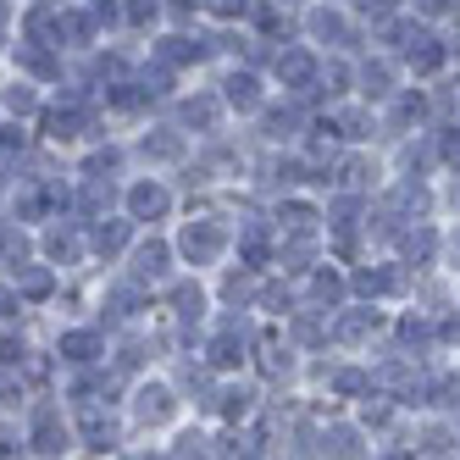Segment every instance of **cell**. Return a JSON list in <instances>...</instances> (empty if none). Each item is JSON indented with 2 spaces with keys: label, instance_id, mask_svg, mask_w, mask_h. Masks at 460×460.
I'll list each match as a JSON object with an SVG mask.
<instances>
[{
  "label": "cell",
  "instance_id": "obj_1",
  "mask_svg": "<svg viewBox=\"0 0 460 460\" xmlns=\"http://www.w3.org/2000/svg\"><path fill=\"white\" fill-rule=\"evenodd\" d=\"M172 234V250H178V267L183 272H200L211 278L217 267L234 261V211L227 200H183V217L167 227Z\"/></svg>",
  "mask_w": 460,
  "mask_h": 460
},
{
  "label": "cell",
  "instance_id": "obj_2",
  "mask_svg": "<svg viewBox=\"0 0 460 460\" xmlns=\"http://www.w3.org/2000/svg\"><path fill=\"white\" fill-rule=\"evenodd\" d=\"M189 416L194 411H189L183 388L172 383L167 367L134 377V383H128V394H122V421H128V433H134V438H172Z\"/></svg>",
  "mask_w": 460,
  "mask_h": 460
},
{
  "label": "cell",
  "instance_id": "obj_3",
  "mask_svg": "<svg viewBox=\"0 0 460 460\" xmlns=\"http://www.w3.org/2000/svg\"><path fill=\"white\" fill-rule=\"evenodd\" d=\"M300 40L316 45L322 56H360V50H372V28L344 0H311L300 12Z\"/></svg>",
  "mask_w": 460,
  "mask_h": 460
},
{
  "label": "cell",
  "instance_id": "obj_4",
  "mask_svg": "<svg viewBox=\"0 0 460 460\" xmlns=\"http://www.w3.org/2000/svg\"><path fill=\"white\" fill-rule=\"evenodd\" d=\"M22 438H28V460H78L73 411L61 394H34L22 405Z\"/></svg>",
  "mask_w": 460,
  "mask_h": 460
},
{
  "label": "cell",
  "instance_id": "obj_5",
  "mask_svg": "<svg viewBox=\"0 0 460 460\" xmlns=\"http://www.w3.org/2000/svg\"><path fill=\"white\" fill-rule=\"evenodd\" d=\"M128 155H134V172H161V178H178L189 167L194 155V139L183 134V128L161 111L150 122H139L134 134H128Z\"/></svg>",
  "mask_w": 460,
  "mask_h": 460
},
{
  "label": "cell",
  "instance_id": "obj_6",
  "mask_svg": "<svg viewBox=\"0 0 460 460\" xmlns=\"http://www.w3.org/2000/svg\"><path fill=\"white\" fill-rule=\"evenodd\" d=\"M89 316L101 322L106 333L145 327V322H155V294L139 288L134 278H122V272H101V283H94V294H89Z\"/></svg>",
  "mask_w": 460,
  "mask_h": 460
},
{
  "label": "cell",
  "instance_id": "obj_7",
  "mask_svg": "<svg viewBox=\"0 0 460 460\" xmlns=\"http://www.w3.org/2000/svg\"><path fill=\"white\" fill-rule=\"evenodd\" d=\"M122 217L150 234V227H172L183 217V189L178 178H161V172H134L122 178Z\"/></svg>",
  "mask_w": 460,
  "mask_h": 460
},
{
  "label": "cell",
  "instance_id": "obj_8",
  "mask_svg": "<svg viewBox=\"0 0 460 460\" xmlns=\"http://www.w3.org/2000/svg\"><path fill=\"white\" fill-rule=\"evenodd\" d=\"M167 117L183 128L194 145H206V139L227 134V128H239L234 117H227V106H222V94H217L211 78H189V84L172 94V101H167Z\"/></svg>",
  "mask_w": 460,
  "mask_h": 460
},
{
  "label": "cell",
  "instance_id": "obj_9",
  "mask_svg": "<svg viewBox=\"0 0 460 460\" xmlns=\"http://www.w3.org/2000/svg\"><path fill=\"white\" fill-rule=\"evenodd\" d=\"M411 288H416V272L405 267L400 255H388V250H372L367 261H355V267H349V294H355V300H372V305L400 311L411 300Z\"/></svg>",
  "mask_w": 460,
  "mask_h": 460
},
{
  "label": "cell",
  "instance_id": "obj_10",
  "mask_svg": "<svg viewBox=\"0 0 460 460\" xmlns=\"http://www.w3.org/2000/svg\"><path fill=\"white\" fill-rule=\"evenodd\" d=\"M139 61H145V40H134V34H111V40H101V45H94L89 56H78L67 78L89 84L94 94H106L111 84L134 78V73H139Z\"/></svg>",
  "mask_w": 460,
  "mask_h": 460
},
{
  "label": "cell",
  "instance_id": "obj_11",
  "mask_svg": "<svg viewBox=\"0 0 460 460\" xmlns=\"http://www.w3.org/2000/svg\"><path fill=\"white\" fill-rule=\"evenodd\" d=\"M400 67H405L411 84H438L444 73H455V34H449V28H438V22H421L416 17V28H411L405 45H400Z\"/></svg>",
  "mask_w": 460,
  "mask_h": 460
},
{
  "label": "cell",
  "instance_id": "obj_12",
  "mask_svg": "<svg viewBox=\"0 0 460 460\" xmlns=\"http://www.w3.org/2000/svg\"><path fill=\"white\" fill-rule=\"evenodd\" d=\"M311 122L316 111L305 101H288V94H272L267 106H261L255 122H244V134L255 150H300V139L311 134Z\"/></svg>",
  "mask_w": 460,
  "mask_h": 460
},
{
  "label": "cell",
  "instance_id": "obj_13",
  "mask_svg": "<svg viewBox=\"0 0 460 460\" xmlns=\"http://www.w3.org/2000/svg\"><path fill=\"white\" fill-rule=\"evenodd\" d=\"M211 84H217V94H222V106H227V117H234L239 128L244 122H255L261 117V106L272 101V78L261 73V67H244V61H222V67L211 73Z\"/></svg>",
  "mask_w": 460,
  "mask_h": 460
},
{
  "label": "cell",
  "instance_id": "obj_14",
  "mask_svg": "<svg viewBox=\"0 0 460 460\" xmlns=\"http://www.w3.org/2000/svg\"><path fill=\"white\" fill-rule=\"evenodd\" d=\"M322 50L316 45H305V40H294V45H283L278 56H272V67H267V78H272V89L278 94H288V101H305L311 111H316V89H322Z\"/></svg>",
  "mask_w": 460,
  "mask_h": 460
},
{
  "label": "cell",
  "instance_id": "obj_15",
  "mask_svg": "<svg viewBox=\"0 0 460 460\" xmlns=\"http://www.w3.org/2000/svg\"><path fill=\"white\" fill-rule=\"evenodd\" d=\"M106 349H111V333L94 316H61L56 333H50V355L61 360V372L106 367Z\"/></svg>",
  "mask_w": 460,
  "mask_h": 460
},
{
  "label": "cell",
  "instance_id": "obj_16",
  "mask_svg": "<svg viewBox=\"0 0 460 460\" xmlns=\"http://www.w3.org/2000/svg\"><path fill=\"white\" fill-rule=\"evenodd\" d=\"M117 272L134 278V283L150 288V294H161V288H167V283L183 272V267H178V250H172V234H167V227H150V234H139Z\"/></svg>",
  "mask_w": 460,
  "mask_h": 460
},
{
  "label": "cell",
  "instance_id": "obj_17",
  "mask_svg": "<svg viewBox=\"0 0 460 460\" xmlns=\"http://www.w3.org/2000/svg\"><path fill=\"white\" fill-rule=\"evenodd\" d=\"M34 250H40L45 267H56L61 278H84V272H94V267H89V227H84L78 217H56V222H45L40 234H34Z\"/></svg>",
  "mask_w": 460,
  "mask_h": 460
},
{
  "label": "cell",
  "instance_id": "obj_18",
  "mask_svg": "<svg viewBox=\"0 0 460 460\" xmlns=\"http://www.w3.org/2000/svg\"><path fill=\"white\" fill-rule=\"evenodd\" d=\"M388 322H394L388 305L349 300L344 311H333V349H339V355H372V349L388 339Z\"/></svg>",
  "mask_w": 460,
  "mask_h": 460
},
{
  "label": "cell",
  "instance_id": "obj_19",
  "mask_svg": "<svg viewBox=\"0 0 460 460\" xmlns=\"http://www.w3.org/2000/svg\"><path fill=\"white\" fill-rule=\"evenodd\" d=\"M73 411V433H78V455L89 460H111L128 438V421H122V405H67Z\"/></svg>",
  "mask_w": 460,
  "mask_h": 460
},
{
  "label": "cell",
  "instance_id": "obj_20",
  "mask_svg": "<svg viewBox=\"0 0 460 460\" xmlns=\"http://www.w3.org/2000/svg\"><path fill=\"white\" fill-rule=\"evenodd\" d=\"M405 84H411V78H405V67H400V56H388V50H377V45L355 56V101H367L372 111L388 106Z\"/></svg>",
  "mask_w": 460,
  "mask_h": 460
},
{
  "label": "cell",
  "instance_id": "obj_21",
  "mask_svg": "<svg viewBox=\"0 0 460 460\" xmlns=\"http://www.w3.org/2000/svg\"><path fill=\"white\" fill-rule=\"evenodd\" d=\"M316 128L327 139H333L339 150H360V145H377L383 150V134H377V111L367 101H339V106H327L316 111Z\"/></svg>",
  "mask_w": 460,
  "mask_h": 460
},
{
  "label": "cell",
  "instance_id": "obj_22",
  "mask_svg": "<svg viewBox=\"0 0 460 460\" xmlns=\"http://www.w3.org/2000/svg\"><path fill=\"white\" fill-rule=\"evenodd\" d=\"M433 128V111H427V84H405L388 106H377V134H383V150L400 145L411 134H427Z\"/></svg>",
  "mask_w": 460,
  "mask_h": 460
},
{
  "label": "cell",
  "instance_id": "obj_23",
  "mask_svg": "<svg viewBox=\"0 0 460 460\" xmlns=\"http://www.w3.org/2000/svg\"><path fill=\"white\" fill-rule=\"evenodd\" d=\"M6 73L17 78H34L40 89H61L73 73V56H61L56 45H34V40H12L6 50Z\"/></svg>",
  "mask_w": 460,
  "mask_h": 460
},
{
  "label": "cell",
  "instance_id": "obj_24",
  "mask_svg": "<svg viewBox=\"0 0 460 460\" xmlns=\"http://www.w3.org/2000/svg\"><path fill=\"white\" fill-rule=\"evenodd\" d=\"M355 300L349 294V267L344 261H316V267L300 278V305H311V311H322V316H333V311H344Z\"/></svg>",
  "mask_w": 460,
  "mask_h": 460
},
{
  "label": "cell",
  "instance_id": "obj_25",
  "mask_svg": "<svg viewBox=\"0 0 460 460\" xmlns=\"http://www.w3.org/2000/svg\"><path fill=\"white\" fill-rule=\"evenodd\" d=\"M101 106H106V117H111L117 134H134L139 122L161 117V101H155V94L139 84V73H134V78H122V84H111V89L101 94Z\"/></svg>",
  "mask_w": 460,
  "mask_h": 460
},
{
  "label": "cell",
  "instance_id": "obj_26",
  "mask_svg": "<svg viewBox=\"0 0 460 460\" xmlns=\"http://www.w3.org/2000/svg\"><path fill=\"white\" fill-rule=\"evenodd\" d=\"M73 161V178H106V183H122L134 178V155H128V134H111V139H94L84 145Z\"/></svg>",
  "mask_w": 460,
  "mask_h": 460
},
{
  "label": "cell",
  "instance_id": "obj_27",
  "mask_svg": "<svg viewBox=\"0 0 460 460\" xmlns=\"http://www.w3.org/2000/svg\"><path fill=\"white\" fill-rule=\"evenodd\" d=\"M372 449H377L372 433L349 411H333L316 433V460H372Z\"/></svg>",
  "mask_w": 460,
  "mask_h": 460
},
{
  "label": "cell",
  "instance_id": "obj_28",
  "mask_svg": "<svg viewBox=\"0 0 460 460\" xmlns=\"http://www.w3.org/2000/svg\"><path fill=\"white\" fill-rule=\"evenodd\" d=\"M134 239H139V227L128 222L122 211L89 222V267L94 272H117L122 261H128V250H134Z\"/></svg>",
  "mask_w": 460,
  "mask_h": 460
},
{
  "label": "cell",
  "instance_id": "obj_29",
  "mask_svg": "<svg viewBox=\"0 0 460 460\" xmlns=\"http://www.w3.org/2000/svg\"><path fill=\"white\" fill-rule=\"evenodd\" d=\"M0 278H12V288L22 294V305H28V311H56L61 288H67V278H61L56 267H45L40 255H34V261H22V267H12V272H0Z\"/></svg>",
  "mask_w": 460,
  "mask_h": 460
},
{
  "label": "cell",
  "instance_id": "obj_30",
  "mask_svg": "<svg viewBox=\"0 0 460 460\" xmlns=\"http://www.w3.org/2000/svg\"><path fill=\"white\" fill-rule=\"evenodd\" d=\"M50 106V89H40L34 78H17L6 73L0 78V122H17V128H34Z\"/></svg>",
  "mask_w": 460,
  "mask_h": 460
},
{
  "label": "cell",
  "instance_id": "obj_31",
  "mask_svg": "<svg viewBox=\"0 0 460 460\" xmlns=\"http://www.w3.org/2000/svg\"><path fill=\"white\" fill-rule=\"evenodd\" d=\"M56 6H61V0H56ZM101 40H111V34H106V22L94 17V6H61V50H67L73 61L89 56Z\"/></svg>",
  "mask_w": 460,
  "mask_h": 460
},
{
  "label": "cell",
  "instance_id": "obj_32",
  "mask_svg": "<svg viewBox=\"0 0 460 460\" xmlns=\"http://www.w3.org/2000/svg\"><path fill=\"white\" fill-rule=\"evenodd\" d=\"M17 40H34V45H56L61 50V6L56 0H28L17 6ZM67 56V50H61Z\"/></svg>",
  "mask_w": 460,
  "mask_h": 460
},
{
  "label": "cell",
  "instance_id": "obj_33",
  "mask_svg": "<svg viewBox=\"0 0 460 460\" xmlns=\"http://www.w3.org/2000/svg\"><path fill=\"white\" fill-rule=\"evenodd\" d=\"M167 449H172V460H222V433H217L211 421L189 416L178 433L167 438Z\"/></svg>",
  "mask_w": 460,
  "mask_h": 460
},
{
  "label": "cell",
  "instance_id": "obj_34",
  "mask_svg": "<svg viewBox=\"0 0 460 460\" xmlns=\"http://www.w3.org/2000/svg\"><path fill=\"white\" fill-rule=\"evenodd\" d=\"M250 34H255V40H267L272 50H283V45L300 40V12L278 6V0H261L255 17H250Z\"/></svg>",
  "mask_w": 460,
  "mask_h": 460
},
{
  "label": "cell",
  "instance_id": "obj_35",
  "mask_svg": "<svg viewBox=\"0 0 460 460\" xmlns=\"http://www.w3.org/2000/svg\"><path fill=\"white\" fill-rule=\"evenodd\" d=\"M355 101V56H327L322 61V89H316V111Z\"/></svg>",
  "mask_w": 460,
  "mask_h": 460
},
{
  "label": "cell",
  "instance_id": "obj_36",
  "mask_svg": "<svg viewBox=\"0 0 460 460\" xmlns=\"http://www.w3.org/2000/svg\"><path fill=\"white\" fill-rule=\"evenodd\" d=\"M427 111H433V122L460 117V73H444L438 84H427Z\"/></svg>",
  "mask_w": 460,
  "mask_h": 460
},
{
  "label": "cell",
  "instance_id": "obj_37",
  "mask_svg": "<svg viewBox=\"0 0 460 460\" xmlns=\"http://www.w3.org/2000/svg\"><path fill=\"white\" fill-rule=\"evenodd\" d=\"M161 28V0H122V34L150 40Z\"/></svg>",
  "mask_w": 460,
  "mask_h": 460
},
{
  "label": "cell",
  "instance_id": "obj_38",
  "mask_svg": "<svg viewBox=\"0 0 460 460\" xmlns=\"http://www.w3.org/2000/svg\"><path fill=\"white\" fill-rule=\"evenodd\" d=\"M261 0H206V22L211 28H250Z\"/></svg>",
  "mask_w": 460,
  "mask_h": 460
},
{
  "label": "cell",
  "instance_id": "obj_39",
  "mask_svg": "<svg viewBox=\"0 0 460 460\" xmlns=\"http://www.w3.org/2000/svg\"><path fill=\"white\" fill-rule=\"evenodd\" d=\"M427 134H433L438 167H444V172H455V167H460V117H455V122H433ZM444 172H438V178H444Z\"/></svg>",
  "mask_w": 460,
  "mask_h": 460
},
{
  "label": "cell",
  "instance_id": "obj_40",
  "mask_svg": "<svg viewBox=\"0 0 460 460\" xmlns=\"http://www.w3.org/2000/svg\"><path fill=\"white\" fill-rule=\"evenodd\" d=\"M206 0H161V28H200Z\"/></svg>",
  "mask_w": 460,
  "mask_h": 460
},
{
  "label": "cell",
  "instance_id": "obj_41",
  "mask_svg": "<svg viewBox=\"0 0 460 460\" xmlns=\"http://www.w3.org/2000/svg\"><path fill=\"white\" fill-rule=\"evenodd\" d=\"M438 234H444V244H438V267H444L449 278H460V211H455V217H438Z\"/></svg>",
  "mask_w": 460,
  "mask_h": 460
},
{
  "label": "cell",
  "instance_id": "obj_42",
  "mask_svg": "<svg viewBox=\"0 0 460 460\" xmlns=\"http://www.w3.org/2000/svg\"><path fill=\"white\" fill-rule=\"evenodd\" d=\"M22 322H28V305H22V294L12 288V278H0V333H17Z\"/></svg>",
  "mask_w": 460,
  "mask_h": 460
},
{
  "label": "cell",
  "instance_id": "obj_43",
  "mask_svg": "<svg viewBox=\"0 0 460 460\" xmlns=\"http://www.w3.org/2000/svg\"><path fill=\"white\" fill-rule=\"evenodd\" d=\"M0 460H28V438H22V416H0Z\"/></svg>",
  "mask_w": 460,
  "mask_h": 460
},
{
  "label": "cell",
  "instance_id": "obj_44",
  "mask_svg": "<svg viewBox=\"0 0 460 460\" xmlns=\"http://www.w3.org/2000/svg\"><path fill=\"white\" fill-rule=\"evenodd\" d=\"M405 6H411L421 22H438V28H449V22L460 17V0H405Z\"/></svg>",
  "mask_w": 460,
  "mask_h": 460
},
{
  "label": "cell",
  "instance_id": "obj_45",
  "mask_svg": "<svg viewBox=\"0 0 460 460\" xmlns=\"http://www.w3.org/2000/svg\"><path fill=\"white\" fill-rule=\"evenodd\" d=\"M111 460H172V449H167V438H128Z\"/></svg>",
  "mask_w": 460,
  "mask_h": 460
},
{
  "label": "cell",
  "instance_id": "obj_46",
  "mask_svg": "<svg viewBox=\"0 0 460 460\" xmlns=\"http://www.w3.org/2000/svg\"><path fill=\"white\" fill-rule=\"evenodd\" d=\"M349 6H355V17L367 22V28H372V22H383V17H400V12H411L405 0H349Z\"/></svg>",
  "mask_w": 460,
  "mask_h": 460
},
{
  "label": "cell",
  "instance_id": "obj_47",
  "mask_svg": "<svg viewBox=\"0 0 460 460\" xmlns=\"http://www.w3.org/2000/svg\"><path fill=\"white\" fill-rule=\"evenodd\" d=\"M460 211V167L438 178V217H455Z\"/></svg>",
  "mask_w": 460,
  "mask_h": 460
},
{
  "label": "cell",
  "instance_id": "obj_48",
  "mask_svg": "<svg viewBox=\"0 0 460 460\" xmlns=\"http://www.w3.org/2000/svg\"><path fill=\"white\" fill-rule=\"evenodd\" d=\"M372 460H416V449H411L405 438H388V444L372 449Z\"/></svg>",
  "mask_w": 460,
  "mask_h": 460
},
{
  "label": "cell",
  "instance_id": "obj_49",
  "mask_svg": "<svg viewBox=\"0 0 460 460\" xmlns=\"http://www.w3.org/2000/svg\"><path fill=\"white\" fill-rule=\"evenodd\" d=\"M0 22H12V28H17V0H0Z\"/></svg>",
  "mask_w": 460,
  "mask_h": 460
},
{
  "label": "cell",
  "instance_id": "obj_50",
  "mask_svg": "<svg viewBox=\"0 0 460 460\" xmlns=\"http://www.w3.org/2000/svg\"><path fill=\"white\" fill-rule=\"evenodd\" d=\"M449 421H455V433H460V411H455V416H449Z\"/></svg>",
  "mask_w": 460,
  "mask_h": 460
},
{
  "label": "cell",
  "instance_id": "obj_51",
  "mask_svg": "<svg viewBox=\"0 0 460 460\" xmlns=\"http://www.w3.org/2000/svg\"><path fill=\"white\" fill-rule=\"evenodd\" d=\"M0 78H6V61H0Z\"/></svg>",
  "mask_w": 460,
  "mask_h": 460
},
{
  "label": "cell",
  "instance_id": "obj_52",
  "mask_svg": "<svg viewBox=\"0 0 460 460\" xmlns=\"http://www.w3.org/2000/svg\"><path fill=\"white\" fill-rule=\"evenodd\" d=\"M455 294H460V278H455Z\"/></svg>",
  "mask_w": 460,
  "mask_h": 460
},
{
  "label": "cell",
  "instance_id": "obj_53",
  "mask_svg": "<svg viewBox=\"0 0 460 460\" xmlns=\"http://www.w3.org/2000/svg\"><path fill=\"white\" fill-rule=\"evenodd\" d=\"M17 6H28V0H17Z\"/></svg>",
  "mask_w": 460,
  "mask_h": 460
},
{
  "label": "cell",
  "instance_id": "obj_54",
  "mask_svg": "<svg viewBox=\"0 0 460 460\" xmlns=\"http://www.w3.org/2000/svg\"><path fill=\"white\" fill-rule=\"evenodd\" d=\"M344 6H349V0H344Z\"/></svg>",
  "mask_w": 460,
  "mask_h": 460
},
{
  "label": "cell",
  "instance_id": "obj_55",
  "mask_svg": "<svg viewBox=\"0 0 460 460\" xmlns=\"http://www.w3.org/2000/svg\"><path fill=\"white\" fill-rule=\"evenodd\" d=\"M455 460H460V455H455Z\"/></svg>",
  "mask_w": 460,
  "mask_h": 460
}]
</instances>
